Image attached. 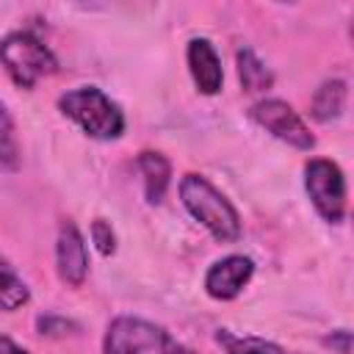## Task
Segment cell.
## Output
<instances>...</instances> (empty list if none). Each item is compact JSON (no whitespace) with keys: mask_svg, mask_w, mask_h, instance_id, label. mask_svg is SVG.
Listing matches in <instances>:
<instances>
[{"mask_svg":"<svg viewBox=\"0 0 354 354\" xmlns=\"http://www.w3.org/2000/svg\"><path fill=\"white\" fill-rule=\"evenodd\" d=\"M180 199L185 210L221 243L241 238V218L230 199L202 174H185L180 180Z\"/></svg>","mask_w":354,"mask_h":354,"instance_id":"1","label":"cell"},{"mask_svg":"<svg viewBox=\"0 0 354 354\" xmlns=\"http://www.w3.org/2000/svg\"><path fill=\"white\" fill-rule=\"evenodd\" d=\"M58 108L64 116H69L91 138L111 141V138H119L124 133V113L97 86L69 88L66 94L58 97Z\"/></svg>","mask_w":354,"mask_h":354,"instance_id":"2","label":"cell"},{"mask_svg":"<svg viewBox=\"0 0 354 354\" xmlns=\"http://www.w3.org/2000/svg\"><path fill=\"white\" fill-rule=\"evenodd\" d=\"M102 354H194L183 343H177L163 326L136 318L119 315L108 324Z\"/></svg>","mask_w":354,"mask_h":354,"instance_id":"3","label":"cell"},{"mask_svg":"<svg viewBox=\"0 0 354 354\" xmlns=\"http://www.w3.org/2000/svg\"><path fill=\"white\" fill-rule=\"evenodd\" d=\"M0 64L19 88H33L36 80L58 72V61L50 47L28 30H14L0 39Z\"/></svg>","mask_w":354,"mask_h":354,"instance_id":"4","label":"cell"},{"mask_svg":"<svg viewBox=\"0 0 354 354\" xmlns=\"http://www.w3.org/2000/svg\"><path fill=\"white\" fill-rule=\"evenodd\" d=\"M304 188H307L315 210L321 213V218H326L329 224L343 221V216H346V177L335 160L313 158L304 166Z\"/></svg>","mask_w":354,"mask_h":354,"instance_id":"5","label":"cell"},{"mask_svg":"<svg viewBox=\"0 0 354 354\" xmlns=\"http://www.w3.org/2000/svg\"><path fill=\"white\" fill-rule=\"evenodd\" d=\"M249 113L274 138H279V141H285L296 149H313L315 147V136L310 133L304 119L285 100H260L249 108Z\"/></svg>","mask_w":354,"mask_h":354,"instance_id":"6","label":"cell"},{"mask_svg":"<svg viewBox=\"0 0 354 354\" xmlns=\"http://www.w3.org/2000/svg\"><path fill=\"white\" fill-rule=\"evenodd\" d=\"M254 274V263L252 257H243V254H230V257H221L218 263H213L205 274V290L207 296L218 299V301H230L235 299L252 279Z\"/></svg>","mask_w":354,"mask_h":354,"instance_id":"7","label":"cell"},{"mask_svg":"<svg viewBox=\"0 0 354 354\" xmlns=\"http://www.w3.org/2000/svg\"><path fill=\"white\" fill-rule=\"evenodd\" d=\"M55 263H58V277L66 285H72V288L83 285V279L88 274V254H86V243H83V235L75 227V221H64L58 230Z\"/></svg>","mask_w":354,"mask_h":354,"instance_id":"8","label":"cell"},{"mask_svg":"<svg viewBox=\"0 0 354 354\" xmlns=\"http://www.w3.org/2000/svg\"><path fill=\"white\" fill-rule=\"evenodd\" d=\"M185 58H188V69H191L196 88L202 94H216L224 83V72H221V58L213 50V44L207 39H191Z\"/></svg>","mask_w":354,"mask_h":354,"instance_id":"9","label":"cell"},{"mask_svg":"<svg viewBox=\"0 0 354 354\" xmlns=\"http://www.w3.org/2000/svg\"><path fill=\"white\" fill-rule=\"evenodd\" d=\"M138 171H141V177H144L147 199H149L152 205H158V202L166 196L169 177H171V163L166 160V155L147 149V152L138 155Z\"/></svg>","mask_w":354,"mask_h":354,"instance_id":"10","label":"cell"},{"mask_svg":"<svg viewBox=\"0 0 354 354\" xmlns=\"http://www.w3.org/2000/svg\"><path fill=\"white\" fill-rule=\"evenodd\" d=\"M346 108V80L335 77V80H324L310 102V116L315 122H332L343 113Z\"/></svg>","mask_w":354,"mask_h":354,"instance_id":"11","label":"cell"},{"mask_svg":"<svg viewBox=\"0 0 354 354\" xmlns=\"http://www.w3.org/2000/svg\"><path fill=\"white\" fill-rule=\"evenodd\" d=\"M235 61H238V77H241L243 91L260 94V91H268L274 86V72L254 55L252 47H241L235 53Z\"/></svg>","mask_w":354,"mask_h":354,"instance_id":"12","label":"cell"},{"mask_svg":"<svg viewBox=\"0 0 354 354\" xmlns=\"http://www.w3.org/2000/svg\"><path fill=\"white\" fill-rule=\"evenodd\" d=\"M218 346L224 348V354H285L282 346L266 340V337H252V335H235L230 329H218L216 332Z\"/></svg>","mask_w":354,"mask_h":354,"instance_id":"13","label":"cell"},{"mask_svg":"<svg viewBox=\"0 0 354 354\" xmlns=\"http://www.w3.org/2000/svg\"><path fill=\"white\" fill-rule=\"evenodd\" d=\"M28 299H30V290H28V285L22 282V277H19L6 260H0V310L14 313V310H19Z\"/></svg>","mask_w":354,"mask_h":354,"instance_id":"14","label":"cell"},{"mask_svg":"<svg viewBox=\"0 0 354 354\" xmlns=\"http://www.w3.org/2000/svg\"><path fill=\"white\" fill-rule=\"evenodd\" d=\"M0 166H6V169H17L19 166L17 130H14V122H11V116H8L3 102H0Z\"/></svg>","mask_w":354,"mask_h":354,"instance_id":"15","label":"cell"},{"mask_svg":"<svg viewBox=\"0 0 354 354\" xmlns=\"http://www.w3.org/2000/svg\"><path fill=\"white\" fill-rule=\"evenodd\" d=\"M91 241H94V246H97L100 254H113L116 252V232H113L111 221L94 218L91 221Z\"/></svg>","mask_w":354,"mask_h":354,"instance_id":"16","label":"cell"},{"mask_svg":"<svg viewBox=\"0 0 354 354\" xmlns=\"http://www.w3.org/2000/svg\"><path fill=\"white\" fill-rule=\"evenodd\" d=\"M77 326L66 318H58V315H41L39 318V332L41 335H50V337H61V335H69L75 332Z\"/></svg>","mask_w":354,"mask_h":354,"instance_id":"17","label":"cell"},{"mask_svg":"<svg viewBox=\"0 0 354 354\" xmlns=\"http://www.w3.org/2000/svg\"><path fill=\"white\" fill-rule=\"evenodd\" d=\"M324 343L332 346V348H337V354H351V332L348 329H337V332L326 335Z\"/></svg>","mask_w":354,"mask_h":354,"instance_id":"18","label":"cell"},{"mask_svg":"<svg viewBox=\"0 0 354 354\" xmlns=\"http://www.w3.org/2000/svg\"><path fill=\"white\" fill-rule=\"evenodd\" d=\"M0 354H28V351L19 348L11 337H3V335H0Z\"/></svg>","mask_w":354,"mask_h":354,"instance_id":"19","label":"cell"}]
</instances>
